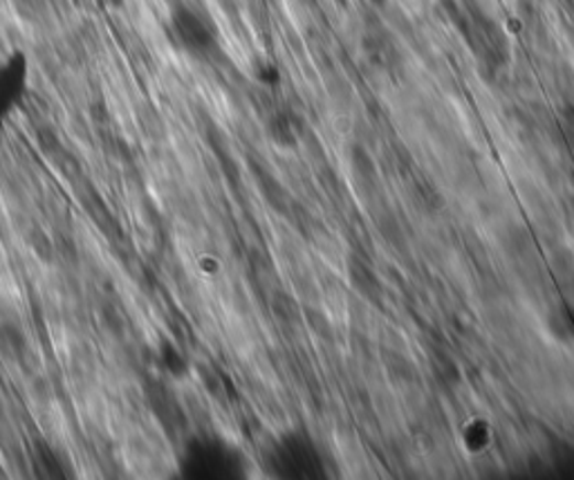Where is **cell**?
Wrapping results in <instances>:
<instances>
[{"mask_svg": "<svg viewBox=\"0 0 574 480\" xmlns=\"http://www.w3.org/2000/svg\"><path fill=\"white\" fill-rule=\"evenodd\" d=\"M567 119H570V124L574 127V103L567 106Z\"/></svg>", "mask_w": 574, "mask_h": 480, "instance_id": "4", "label": "cell"}, {"mask_svg": "<svg viewBox=\"0 0 574 480\" xmlns=\"http://www.w3.org/2000/svg\"><path fill=\"white\" fill-rule=\"evenodd\" d=\"M28 90V58L23 52H14L0 66V131L12 117L14 108L21 103Z\"/></svg>", "mask_w": 574, "mask_h": 480, "instance_id": "3", "label": "cell"}, {"mask_svg": "<svg viewBox=\"0 0 574 480\" xmlns=\"http://www.w3.org/2000/svg\"><path fill=\"white\" fill-rule=\"evenodd\" d=\"M171 28L177 43L196 56H207L216 50L214 28L191 8H177L171 17Z\"/></svg>", "mask_w": 574, "mask_h": 480, "instance_id": "2", "label": "cell"}, {"mask_svg": "<svg viewBox=\"0 0 574 480\" xmlns=\"http://www.w3.org/2000/svg\"><path fill=\"white\" fill-rule=\"evenodd\" d=\"M182 471L191 478H227L238 471V458L218 440H194L184 451Z\"/></svg>", "mask_w": 574, "mask_h": 480, "instance_id": "1", "label": "cell"}]
</instances>
